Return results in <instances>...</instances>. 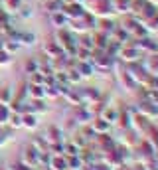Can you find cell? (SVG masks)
I'll list each match as a JSON object with an SVG mask.
<instances>
[{"mask_svg":"<svg viewBox=\"0 0 158 170\" xmlns=\"http://www.w3.org/2000/svg\"><path fill=\"white\" fill-rule=\"evenodd\" d=\"M0 170H8V168H0Z\"/></svg>","mask_w":158,"mask_h":170,"instance_id":"cell-17","label":"cell"},{"mask_svg":"<svg viewBox=\"0 0 158 170\" xmlns=\"http://www.w3.org/2000/svg\"><path fill=\"white\" fill-rule=\"evenodd\" d=\"M97 140H99V144H101V146H103V150H105V152L109 150V148H113V146H115L113 139H111V136H107L105 132H101V135L97 136Z\"/></svg>","mask_w":158,"mask_h":170,"instance_id":"cell-5","label":"cell"},{"mask_svg":"<svg viewBox=\"0 0 158 170\" xmlns=\"http://www.w3.org/2000/svg\"><path fill=\"white\" fill-rule=\"evenodd\" d=\"M8 121H10L14 127H22V115H12V113H10Z\"/></svg>","mask_w":158,"mask_h":170,"instance_id":"cell-10","label":"cell"},{"mask_svg":"<svg viewBox=\"0 0 158 170\" xmlns=\"http://www.w3.org/2000/svg\"><path fill=\"white\" fill-rule=\"evenodd\" d=\"M8 117H10V111H8V107L4 105V103H0V125L8 121Z\"/></svg>","mask_w":158,"mask_h":170,"instance_id":"cell-9","label":"cell"},{"mask_svg":"<svg viewBox=\"0 0 158 170\" xmlns=\"http://www.w3.org/2000/svg\"><path fill=\"white\" fill-rule=\"evenodd\" d=\"M22 160L26 166H30L32 170L38 168V160H40V152L36 150L34 144H28V146H24V152H22Z\"/></svg>","mask_w":158,"mask_h":170,"instance_id":"cell-1","label":"cell"},{"mask_svg":"<svg viewBox=\"0 0 158 170\" xmlns=\"http://www.w3.org/2000/svg\"><path fill=\"white\" fill-rule=\"evenodd\" d=\"M30 95L36 97V99H41L45 95V91H44V87H40V85H30Z\"/></svg>","mask_w":158,"mask_h":170,"instance_id":"cell-8","label":"cell"},{"mask_svg":"<svg viewBox=\"0 0 158 170\" xmlns=\"http://www.w3.org/2000/svg\"><path fill=\"white\" fill-rule=\"evenodd\" d=\"M22 127L26 128H36L38 127V117L34 113H24L22 115Z\"/></svg>","mask_w":158,"mask_h":170,"instance_id":"cell-3","label":"cell"},{"mask_svg":"<svg viewBox=\"0 0 158 170\" xmlns=\"http://www.w3.org/2000/svg\"><path fill=\"white\" fill-rule=\"evenodd\" d=\"M132 170H146V166H144V162H140V164H135Z\"/></svg>","mask_w":158,"mask_h":170,"instance_id":"cell-15","label":"cell"},{"mask_svg":"<svg viewBox=\"0 0 158 170\" xmlns=\"http://www.w3.org/2000/svg\"><path fill=\"white\" fill-rule=\"evenodd\" d=\"M8 170H32L30 166H26V164L22 162V160H20V162H12V166L8 168Z\"/></svg>","mask_w":158,"mask_h":170,"instance_id":"cell-11","label":"cell"},{"mask_svg":"<svg viewBox=\"0 0 158 170\" xmlns=\"http://www.w3.org/2000/svg\"><path fill=\"white\" fill-rule=\"evenodd\" d=\"M117 170H132V166H127V164H120Z\"/></svg>","mask_w":158,"mask_h":170,"instance_id":"cell-16","label":"cell"},{"mask_svg":"<svg viewBox=\"0 0 158 170\" xmlns=\"http://www.w3.org/2000/svg\"><path fill=\"white\" fill-rule=\"evenodd\" d=\"M65 160H67V168L69 170H79L81 168V158H79V154H71V156H65Z\"/></svg>","mask_w":158,"mask_h":170,"instance_id":"cell-6","label":"cell"},{"mask_svg":"<svg viewBox=\"0 0 158 170\" xmlns=\"http://www.w3.org/2000/svg\"><path fill=\"white\" fill-rule=\"evenodd\" d=\"M8 95H10V91H8V87H4V89L0 91V97H2V101H4V103L8 101Z\"/></svg>","mask_w":158,"mask_h":170,"instance_id":"cell-14","label":"cell"},{"mask_svg":"<svg viewBox=\"0 0 158 170\" xmlns=\"http://www.w3.org/2000/svg\"><path fill=\"white\" fill-rule=\"evenodd\" d=\"M95 170H113V166L107 164L105 160H99V162H95Z\"/></svg>","mask_w":158,"mask_h":170,"instance_id":"cell-12","label":"cell"},{"mask_svg":"<svg viewBox=\"0 0 158 170\" xmlns=\"http://www.w3.org/2000/svg\"><path fill=\"white\" fill-rule=\"evenodd\" d=\"M91 128H93V131H95V135H97V132H99V135H101V132H105L107 128H109V123H107V121H105V119H103V117H97V119H95V121H93V127H91Z\"/></svg>","mask_w":158,"mask_h":170,"instance_id":"cell-4","label":"cell"},{"mask_svg":"<svg viewBox=\"0 0 158 170\" xmlns=\"http://www.w3.org/2000/svg\"><path fill=\"white\" fill-rule=\"evenodd\" d=\"M79 170H95V162H83Z\"/></svg>","mask_w":158,"mask_h":170,"instance_id":"cell-13","label":"cell"},{"mask_svg":"<svg viewBox=\"0 0 158 170\" xmlns=\"http://www.w3.org/2000/svg\"><path fill=\"white\" fill-rule=\"evenodd\" d=\"M49 170H69L67 168V160H65V154H56L49 156Z\"/></svg>","mask_w":158,"mask_h":170,"instance_id":"cell-2","label":"cell"},{"mask_svg":"<svg viewBox=\"0 0 158 170\" xmlns=\"http://www.w3.org/2000/svg\"><path fill=\"white\" fill-rule=\"evenodd\" d=\"M140 113H142L144 117H152V115H158V107H154V103H142Z\"/></svg>","mask_w":158,"mask_h":170,"instance_id":"cell-7","label":"cell"}]
</instances>
